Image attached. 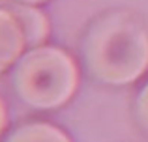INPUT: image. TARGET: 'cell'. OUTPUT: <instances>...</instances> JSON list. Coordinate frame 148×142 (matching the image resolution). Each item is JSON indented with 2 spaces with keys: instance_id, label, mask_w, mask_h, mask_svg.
<instances>
[{
  "instance_id": "3",
  "label": "cell",
  "mask_w": 148,
  "mask_h": 142,
  "mask_svg": "<svg viewBox=\"0 0 148 142\" xmlns=\"http://www.w3.org/2000/svg\"><path fill=\"white\" fill-rule=\"evenodd\" d=\"M0 7L8 10L13 19L17 21V24L21 26L23 34L26 39V47L36 49L47 41L51 26L49 19L41 10H38L32 4H25L19 0H0Z\"/></svg>"
},
{
  "instance_id": "8",
  "label": "cell",
  "mask_w": 148,
  "mask_h": 142,
  "mask_svg": "<svg viewBox=\"0 0 148 142\" xmlns=\"http://www.w3.org/2000/svg\"><path fill=\"white\" fill-rule=\"evenodd\" d=\"M19 2H25V4H32V6H36V4H41V2H47V0H19Z\"/></svg>"
},
{
  "instance_id": "6",
  "label": "cell",
  "mask_w": 148,
  "mask_h": 142,
  "mask_svg": "<svg viewBox=\"0 0 148 142\" xmlns=\"http://www.w3.org/2000/svg\"><path fill=\"white\" fill-rule=\"evenodd\" d=\"M135 116H137L141 127L148 133V84L141 90L137 97V103H135Z\"/></svg>"
},
{
  "instance_id": "4",
  "label": "cell",
  "mask_w": 148,
  "mask_h": 142,
  "mask_svg": "<svg viewBox=\"0 0 148 142\" xmlns=\"http://www.w3.org/2000/svg\"><path fill=\"white\" fill-rule=\"evenodd\" d=\"M26 39L21 26L8 10L0 7V73L21 60Z\"/></svg>"
},
{
  "instance_id": "7",
  "label": "cell",
  "mask_w": 148,
  "mask_h": 142,
  "mask_svg": "<svg viewBox=\"0 0 148 142\" xmlns=\"http://www.w3.org/2000/svg\"><path fill=\"white\" fill-rule=\"evenodd\" d=\"M6 124H8V112H6V105H4L2 97H0V135L6 129Z\"/></svg>"
},
{
  "instance_id": "5",
  "label": "cell",
  "mask_w": 148,
  "mask_h": 142,
  "mask_svg": "<svg viewBox=\"0 0 148 142\" xmlns=\"http://www.w3.org/2000/svg\"><path fill=\"white\" fill-rule=\"evenodd\" d=\"M6 142H71L69 137L62 129L54 127L51 124L43 122H34L17 127Z\"/></svg>"
},
{
  "instance_id": "2",
  "label": "cell",
  "mask_w": 148,
  "mask_h": 142,
  "mask_svg": "<svg viewBox=\"0 0 148 142\" xmlns=\"http://www.w3.org/2000/svg\"><path fill=\"white\" fill-rule=\"evenodd\" d=\"M11 82L25 105L51 110L73 97L79 86V69L66 51L41 45L21 56L15 64Z\"/></svg>"
},
{
  "instance_id": "1",
  "label": "cell",
  "mask_w": 148,
  "mask_h": 142,
  "mask_svg": "<svg viewBox=\"0 0 148 142\" xmlns=\"http://www.w3.org/2000/svg\"><path fill=\"white\" fill-rule=\"evenodd\" d=\"M83 54L99 82L131 84L148 69V32L127 13H109L88 30Z\"/></svg>"
}]
</instances>
